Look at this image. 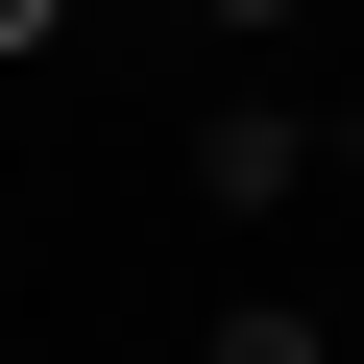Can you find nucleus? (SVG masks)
Returning a JSON list of instances; mask_svg holds the SVG:
<instances>
[{
	"label": "nucleus",
	"mask_w": 364,
	"mask_h": 364,
	"mask_svg": "<svg viewBox=\"0 0 364 364\" xmlns=\"http://www.w3.org/2000/svg\"><path fill=\"white\" fill-rule=\"evenodd\" d=\"M0 49H49V0H0Z\"/></svg>",
	"instance_id": "2"
},
{
	"label": "nucleus",
	"mask_w": 364,
	"mask_h": 364,
	"mask_svg": "<svg viewBox=\"0 0 364 364\" xmlns=\"http://www.w3.org/2000/svg\"><path fill=\"white\" fill-rule=\"evenodd\" d=\"M219 364H316V340H291V316H219Z\"/></svg>",
	"instance_id": "1"
}]
</instances>
